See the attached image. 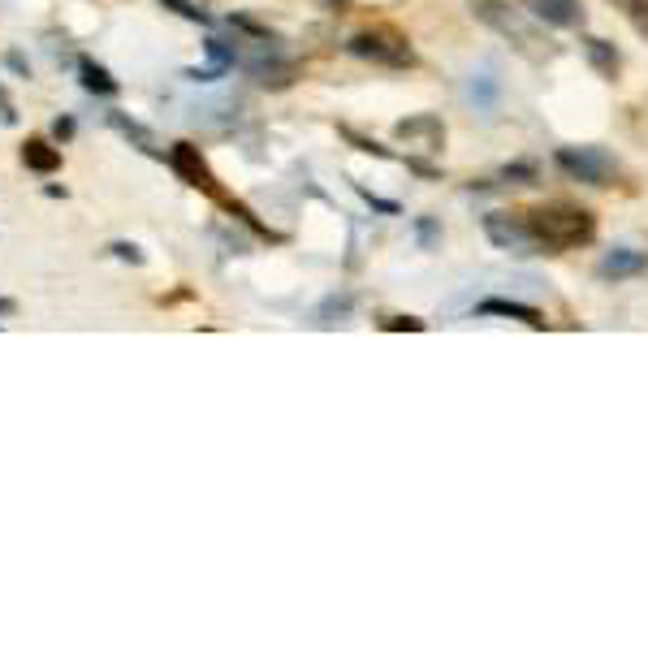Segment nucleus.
Returning <instances> with one entry per match:
<instances>
[{"label": "nucleus", "mask_w": 648, "mask_h": 648, "mask_svg": "<svg viewBox=\"0 0 648 648\" xmlns=\"http://www.w3.org/2000/svg\"><path fill=\"white\" fill-rule=\"evenodd\" d=\"M328 4H337V0H328Z\"/></svg>", "instance_id": "4be33fe9"}, {"label": "nucleus", "mask_w": 648, "mask_h": 648, "mask_svg": "<svg viewBox=\"0 0 648 648\" xmlns=\"http://www.w3.org/2000/svg\"><path fill=\"white\" fill-rule=\"evenodd\" d=\"M480 316H510V321H523L532 328H541V312L536 308H523V303H510V299H484L480 303Z\"/></svg>", "instance_id": "9b49d317"}, {"label": "nucleus", "mask_w": 648, "mask_h": 648, "mask_svg": "<svg viewBox=\"0 0 648 648\" xmlns=\"http://www.w3.org/2000/svg\"><path fill=\"white\" fill-rule=\"evenodd\" d=\"M108 126L117 130V134H126V139H134L147 156H160V147H156V139H152V130L147 126H139L134 117H126V113H108Z\"/></svg>", "instance_id": "ddd939ff"}, {"label": "nucleus", "mask_w": 648, "mask_h": 648, "mask_svg": "<svg viewBox=\"0 0 648 648\" xmlns=\"http://www.w3.org/2000/svg\"><path fill=\"white\" fill-rule=\"evenodd\" d=\"M588 56H593V65H597V69H606V74H614V69H619V56H614L601 39H593V43H588Z\"/></svg>", "instance_id": "4468645a"}, {"label": "nucleus", "mask_w": 648, "mask_h": 648, "mask_svg": "<svg viewBox=\"0 0 648 648\" xmlns=\"http://www.w3.org/2000/svg\"><path fill=\"white\" fill-rule=\"evenodd\" d=\"M78 74H82V87H87L91 95H117V78H113L104 65H95L91 56L78 61Z\"/></svg>", "instance_id": "f8f14e48"}, {"label": "nucleus", "mask_w": 648, "mask_h": 648, "mask_svg": "<svg viewBox=\"0 0 648 648\" xmlns=\"http://www.w3.org/2000/svg\"><path fill=\"white\" fill-rule=\"evenodd\" d=\"M528 4L545 26H575L580 22V0H528Z\"/></svg>", "instance_id": "1a4fd4ad"}, {"label": "nucleus", "mask_w": 648, "mask_h": 648, "mask_svg": "<svg viewBox=\"0 0 648 648\" xmlns=\"http://www.w3.org/2000/svg\"><path fill=\"white\" fill-rule=\"evenodd\" d=\"M108 251H113V256H117V260H130V264H143V251H139V247H134V243H113V247H108Z\"/></svg>", "instance_id": "dca6fc26"}, {"label": "nucleus", "mask_w": 648, "mask_h": 648, "mask_svg": "<svg viewBox=\"0 0 648 648\" xmlns=\"http://www.w3.org/2000/svg\"><path fill=\"white\" fill-rule=\"evenodd\" d=\"M160 4H169L178 17H186V22H208V13L195 4V0H160Z\"/></svg>", "instance_id": "2eb2a0df"}, {"label": "nucleus", "mask_w": 648, "mask_h": 648, "mask_svg": "<svg viewBox=\"0 0 648 648\" xmlns=\"http://www.w3.org/2000/svg\"><path fill=\"white\" fill-rule=\"evenodd\" d=\"M22 165L35 169V173H56V169H61V152L48 147L43 139H30V143L22 147Z\"/></svg>", "instance_id": "9d476101"}, {"label": "nucleus", "mask_w": 648, "mask_h": 648, "mask_svg": "<svg viewBox=\"0 0 648 648\" xmlns=\"http://www.w3.org/2000/svg\"><path fill=\"white\" fill-rule=\"evenodd\" d=\"M541 251H562V247H575V243H588L593 238V217L584 208H541L528 217Z\"/></svg>", "instance_id": "f257e3e1"}, {"label": "nucleus", "mask_w": 648, "mask_h": 648, "mask_svg": "<svg viewBox=\"0 0 648 648\" xmlns=\"http://www.w3.org/2000/svg\"><path fill=\"white\" fill-rule=\"evenodd\" d=\"M0 108H9V91L4 87H0Z\"/></svg>", "instance_id": "412c9836"}, {"label": "nucleus", "mask_w": 648, "mask_h": 648, "mask_svg": "<svg viewBox=\"0 0 648 648\" xmlns=\"http://www.w3.org/2000/svg\"><path fill=\"white\" fill-rule=\"evenodd\" d=\"M13 312H17V303H13V299H0V316H13Z\"/></svg>", "instance_id": "aec40b11"}, {"label": "nucleus", "mask_w": 648, "mask_h": 648, "mask_svg": "<svg viewBox=\"0 0 648 648\" xmlns=\"http://www.w3.org/2000/svg\"><path fill=\"white\" fill-rule=\"evenodd\" d=\"M247 74H251V78H260V82H286V78H290V61H282V56L264 43V48L247 61Z\"/></svg>", "instance_id": "6e6552de"}, {"label": "nucleus", "mask_w": 648, "mask_h": 648, "mask_svg": "<svg viewBox=\"0 0 648 648\" xmlns=\"http://www.w3.org/2000/svg\"><path fill=\"white\" fill-rule=\"evenodd\" d=\"M350 52L363 56V61H380V65H411V48H406V43H398V39H389V35H372V30L354 35V39H350Z\"/></svg>", "instance_id": "39448f33"}, {"label": "nucleus", "mask_w": 648, "mask_h": 648, "mask_svg": "<svg viewBox=\"0 0 648 648\" xmlns=\"http://www.w3.org/2000/svg\"><path fill=\"white\" fill-rule=\"evenodd\" d=\"M169 165L191 182V186H212V173H208V165H204V156H199V147H191V143H173V152H169Z\"/></svg>", "instance_id": "423d86ee"}, {"label": "nucleus", "mask_w": 648, "mask_h": 648, "mask_svg": "<svg viewBox=\"0 0 648 648\" xmlns=\"http://www.w3.org/2000/svg\"><path fill=\"white\" fill-rule=\"evenodd\" d=\"M558 165L575 182H588V186H610L614 173H619V165L601 147H558Z\"/></svg>", "instance_id": "f03ea898"}, {"label": "nucleus", "mask_w": 648, "mask_h": 648, "mask_svg": "<svg viewBox=\"0 0 648 648\" xmlns=\"http://www.w3.org/2000/svg\"><path fill=\"white\" fill-rule=\"evenodd\" d=\"M74 130H78V126H74V117H56V121H52V134H56L61 143H65V139H74Z\"/></svg>", "instance_id": "a211bd4d"}, {"label": "nucleus", "mask_w": 648, "mask_h": 648, "mask_svg": "<svg viewBox=\"0 0 648 648\" xmlns=\"http://www.w3.org/2000/svg\"><path fill=\"white\" fill-rule=\"evenodd\" d=\"M43 195H48V199H65V186L52 182V186H43Z\"/></svg>", "instance_id": "6ab92c4d"}, {"label": "nucleus", "mask_w": 648, "mask_h": 648, "mask_svg": "<svg viewBox=\"0 0 648 648\" xmlns=\"http://www.w3.org/2000/svg\"><path fill=\"white\" fill-rule=\"evenodd\" d=\"M471 4V13L484 22V26H493L497 35H506V39H519V43H528L532 35H528V22L506 4V0H467Z\"/></svg>", "instance_id": "20e7f679"}, {"label": "nucleus", "mask_w": 648, "mask_h": 648, "mask_svg": "<svg viewBox=\"0 0 648 648\" xmlns=\"http://www.w3.org/2000/svg\"><path fill=\"white\" fill-rule=\"evenodd\" d=\"M645 264L648 260L640 251L619 247V251H610V256L597 264V277H606V282H610V277H614V282H619V277H636V273H645Z\"/></svg>", "instance_id": "0eeeda50"}, {"label": "nucleus", "mask_w": 648, "mask_h": 648, "mask_svg": "<svg viewBox=\"0 0 648 648\" xmlns=\"http://www.w3.org/2000/svg\"><path fill=\"white\" fill-rule=\"evenodd\" d=\"M4 65H9L13 74H22V78H30V61H26L22 52H4Z\"/></svg>", "instance_id": "f3484780"}, {"label": "nucleus", "mask_w": 648, "mask_h": 648, "mask_svg": "<svg viewBox=\"0 0 648 648\" xmlns=\"http://www.w3.org/2000/svg\"><path fill=\"white\" fill-rule=\"evenodd\" d=\"M484 234H489L493 247L515 251V256H532V251H541L532 225L519 221V217H506V212H489V217H484Z\"/></svg>", "instance_id": "7ed1b4c3"}]
</instances>
